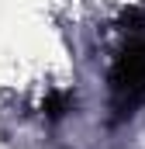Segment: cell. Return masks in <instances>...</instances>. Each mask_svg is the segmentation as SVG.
Segmentation results:
<instances>
[{
    "mask_svg": "<svg viewBox=\"0 0 145 149\" xmlns=\"http://www.w3.org/2000/svg\"><path fill=\"white\" fill-rule=\"evenodd\" d=\"M107 90L114 121H128L145 108V31H131L114 52Z\"/></svg>",
    "mask_w": 145,
    "mask_h": 149,
    "instance_id": "cell-1",
    "label": "cell"
}]
</instances>
